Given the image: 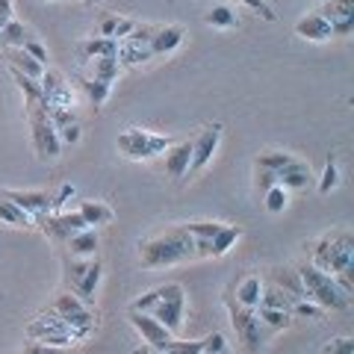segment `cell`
Segmentation results:
<instances>
[{
	"label": "cell",
	"instance_id": "obj_1",
	"mask_svg": "<svg viewBox=\"0 0 354 354\" xmlns=\"http://www.w3.org/2000/svg\"><path fill=\"white\" fill-rule=\"evenodd\" d=\"M195 239L186 234L183 225L169 227L165 234L145 239L139 245V260L145 269H160V266H174V263H186L195 260Z\"/></svg>",
	"mask_w": 354,
	"mask_h": 354
},
{
	"label": "cell",
	"instance_id": "obj_2",
	"mask_svg": "<svg viewBox=\"0 0 354 354\" xmlns=\"http://www.w3.org/2000/svg\"><path fill=\"white\" fill-rule=\"evenodd\" d=\"M313 266L328 274H354V236L346 230L325 234L313 248Z\"/></svg>",
	"mask_w": 354,
	"mask_h": 354
},
{
	"label": "cell",
	"instance_id": "obj_3",
	"mask_svg": "<svg viewBox=\"0 0 354 354\" xmlns=\"http://www.w3.org/2000/svg\"><path fill=\"white\" fill-rule=\"evenodd\" d=\"M298 278H301V286H304V298H307V301L319 304L322 310H348L351 298L337 286L334 274H328V272H322V269H316V266L310 263V266H301V269H298Z\"/></svg>",
	"mask_w": 354,
	"mask_h": 354
},
{
	"label": "cell",
	"instance_id": "obj_4",
	"mask_svg": "<svg viewBox=\"0 0 354 354\" xmlns=\"http://www.w3.org/2000/svg\"><path fill=\"white\" fill-rule=\"evenodd\" d=\"M27 115H30V130H32V145H36V153L41 160H57L62 151V142L53 130L48 109L41 104H27Z\"/></svg>",
	"mask_w": 354,
	"mask_h": 354
},
{
	"label": "cell",
	"instance_id": "obj_5",
	"mask_svg": "<svg viewBox=\"0 0 354 354\" xmlns=\"http://www.w3.org/2000/svg\"><path fill=\"white\" fill-rule=\"evenodd\" d=\"M171 142L169 136H157V133H145V130H127L118 136V151L130 160H151L157 153H165Z\"/></svg>",
	"mask_w": 354,
	"mask_h": 354
},
{
	"label": "cell",
	"instance_id": "obj_6",
	"mask_svg": "<svg viewBox=\"0 0 354 354\" xmlns=\"http://www.w3.org/2000/svg\"><path fill=\"white\" fill-rule=\"evenodd\" d=\"M227 310H230V322H234L236 334L248 346V351H260L263 339H266V330H269V328H266L257 319V310H248V307L236 304L230 295H227Z\"/></svg>",
	"mask_w": 354,
	"mask_h": 354
},
{
	"label": "cell",
	"instance_id": "obj_7",
	"mask_svg": "<svg viewBox=\"0 0 354 354\" xmlns=\"http://www.w3.org/2000/svg\"><path fill=\"white\" fill-rule=\"evenodd\" d=\"M27 337L32 339V342H44V346H59V348H68L71 346V330H68V325L62 322V319L53 313H41V316H36L32 322L27 325Z\"/></svg>",
	"mask_w": 354,
	"mask_h": 354
},
{
	"label": "cell",
	"instance_id": "obj_8",
	"mask_svg": "<svg viewBox=\"0 0 354 354\" xmlns=\"http://www.w3.org/2000/svg\"><path fill=\"white\" fill-rule=\"evenodd\" d=\"M183 307H186V295H183V286L180 283H165L162 286V298L153 304L151 316L165 328V330H174L183 325Z\"/></svg>",
	"mask_w": 354,
	"mask_h": 354
},
{
	"label": "cell",
	"instance_id": "obj_9",
	"mask_svg": "<svg viewBox=\"0 0 354 354\" xmlns=\"http://www.w3.org/2000/svg\"><path fill=\"white\" fill-rule=\"evenodd\" d=\"M127 319H130V325L139 330L142 342H145V346H151V348H157V351H162V348L174 339L171 330H165L151 313H139V310H130Z\"/></svg>",
	"mask_w": 354,
	"mask_h": 354
},
{
	"label": "cell",
	"instance_id": "obj_10",
	"mask_svg": "<svg viewBox=\"0 0 354 354\" xmlns=\"http://www.w3.org/2000/svg\"><path fill=\"white\" fill-rule=\"evenodd\" d=\"M39 221H41L44 234H48L50 239H57V242H68L74 234H80V230L88 227L80 213H48Z\"/></svg>",
	"mask_w": 354,
	"mask_h": 354
},
{
	"label": "cell",
	"instance_id": "obj_11",
	"mask_svg": "<svg viewBox=\"0 0 354 354\" xmlns=\"http://www.w3.org/2000/svg\"><path fill=\"white\" fill-rule=\"evenodd\" d=\"M39 83H41V106L48 113L71 106V88L65 86V77L59 71H44Z\"/></svg>",
	"mask_w": 354,
	"mask_h": 354
},
{
	"label": "cell",
	"instance_id": "obj_12",
	"mask_svg": "<svg viewBox=\"0 0 354 354\" xmlns=\"http://www.w3.org/2000/svg\"><path fill=\"white\" fill-rule=\"evenodd\" d=\"M316 15H322L334 36H348L354 30V0H328L325 6L316 9Z\"/></svg>",
	"mask_w": 354,
	"mask_h": 354
},
{
	"label": "cell",
	"instance_id": "obj_13",
	"mask_svg": "<svg viewBox=\"0 0 354 354\" xmlns=\"http://www.w3.org/2000/svg\"><path fill=\"white\" fill-rule=\"evenodd\" d=\"M0 198L12 201L15 207H21L30 218H44L48 213H53V198L48 192H21V189H3Z\"/></svg>",
	"mask_w": 354,
	"mask_h": 354
},
{
	"label": "cell",
	"instance_id": "obj_14",
	"mask_svg": "<svg viewBox=\"0 0 354 354\" xmlns=\"http://www.w3.org/2000/svg\"><path fill=\"white\" fill-rule=\"evenodd\" d=\"M218 142H221V124H209L207 130H201V136L192 142V162H189V171H201L204 165L213 160Z\"/></svg>",
	"mask_w": 354,
	"mask_h": 354
},
{
	"label": "cell",
	"instance_id": "obj_15",
	"mask_svg": "<svg viewBox=\"0 0 354 354\" xmlns=\"http://www.w3.org/2000/svg\"><path fill=\"white\" fill-rule=\"evenodd\" d=\"M101 278H104V266H101V260H88V269L80 274V281H77L71 290H74V295L80 298V301L88 307V304H95V292H97V286H101Z\"/></svg>",
	"mask_w": 354,
	"mask_h": 354
},
{
	"label": "cell",
	"instance_id": "obj_16",
	"mask_svg": "<svg viewBox=\"0 0 354 354\" xmlns=\"http://www.w3.org/2000/svg\"><path fill=\"white\" fill-rule=\"evenodd\" d=\"M183 27H157V32H153V39L148 44L151 57H165V53L177 50L183 44Z\"/></svg>",
	"mask_w": 354,
	"mask_h": 354
},
{
	"label": "cell",
	"instance_id": "obj_17",
	"mask_svg": "<svg viewBox=\"0 0 354 354\" xmlns=\"http://www.w3.org/2000/svg\"><path fill=\"white\" fill-rule=\"evenodd\" d=\"M189 162H192V142L165 148V171H169V177H183L189 171Z\"/></svg>",
	"mask_w": 354,
	"mask_h": 354
},
{
	"label": "cell",
	"instance_id": "obj_18",
	"mask_svg": "<svg viewBox=\"0 0 354 354\" xmlns=\"http://www.w3.org/2000/svg\"><path fill=\"white\" fill-rule=\"evenodd\" d=\"M118 53V39H104V36H95V39H86L77 44V57L80 59H101V57H115Z\"/></svg>",
	"mask_w": 354,
	"mask_h": 354
},
{
	"label": "cell",
	"instance_id": "obj_19",
	"mask_svg": "<svg viewBox=\"0 0 354 354\" xmlns=\"http://www.w3.org/2000/svg\"><path fill=\"white\" fill-rule=\"evenodd\" d=\"M295 36H301V39H307V41H328L334 32H330V24L322 18V15H307V18H301L295 24Z\"/></svg>",
	"mask_w": 354,
	"mask_h": 354
},
{
	"label": "cell",
	"instance_id": "obj_20",
	"mask_svg": "<svg viewBox=\"0 0 354 354\" xmlns=\"http://www.w3.org/2000/svg\"><path fill=\"white\" fill-rule=\"evenodd\" d=\"M6 62H9V68L27 74V77H32V80H41V74L48 71L44 65H39L36 59H32L24 48H6Z\"/></svg>",
	"mask_w": 354,
	"mask_h": 354
},
{
	"label": "cell",
	"instance_id": "obj_21",
	"mask_svg": "<svg viewBox=\"0 0 354 354\" xmlns=\"http://www.w3.org/2000/svg\"><path fill=\"white\" fill-rule=\"evenodd\" d=\"M274 177H278V186H283V189H304L307 180H310V171H307V165L301 160H292Z\"/></svg>",
	"mask_w": 354,
	"mask_h": 354
},
{
	"label": "cell",
	"instance_id": "obj_22",
	"mask_svg": "<svg viewBox=\"0 0 354 354\" xmlns=\"http://www.w3.org/2000/svg\"><path fill=\"white\" fill-rule=\"evenodd\" d=\"M97 230L95 227H86L80 230V234H74L68 239V251H71V257H95V251H97Z\"/></svg>",
	"mask_w": 354,
	"mask_h": 354
},
{
	"label": "cell",
	"instance_id": "obj_23",
	"mask_svg": "<svg viewBox=\"0 0 354 354\" xmlns=\"http://www.w3.org/2000/svg\"><path fill=\"white\" fill-rule=\"evenodd\" d=\"M239 236H242V227H236V225H221L218 234L209 239V257H221V254H227L230 248L236 245Z\"/></svg>",
	"mask_w": 354,
	"mask_h": 354
},
{
	"label": "cell",
	"instance_id": "obj_24",
	"mask_svg": "<svg viewBox=\"0 0 354 354\" xmlns=\"http://www.w3.org/2000/svg\"><path fill=\"white\" fill-rule=\"evenodd\" d=\"M260 295H263V283H260L257 274H248V278L236 286V304L248 307V310H257Z\"/></svg>",
	"mask_w": 354,
	"mask_h": 354
},
{
	"label": "cell",
	"instance_id": "obj_25",
	"mask_svg": "<svg viewBox=\"0 0 354 354\" xmlns=\"http://www.w3.org/2000/svg\"><path fill=\"white\" fill-rule=\"evenodd\" d=\"M77 213L83 216V221L88 227H97V225H109L113 221V209H109L106 204H101V201H83L80 204V209Z\"/></svg>",
	"mask_w": 354,
	"mask_h": 354
},
{
	"label": "cell",
	"instance_id": "obj_26",
	"mask_svg": "<svg viewBox=\"0 0 354 354\" xmlns=\"http://www.w3.org/2000/svg\"><path fill=\"white\" fill-rule=\"evenodd\" d=\"M133 27H136V21L118 18V15H106V18L101 21V36H104V39H121V41H124L130 32H133Z\"/></svg>",
	"mask_w": 354,
	"mask_h": 354
},
{
	"label": "cell",
	"instance_id": "obj_27",
	"mask_svg": "<svg viewBox=\"0 0 354 354\" xmlns=\"http://www.w3.org/2000/svg\"><path fill=\"white\" fill-rule=\"evenodd\" d=\"M30 39V32H27V27L21 24V21H6L3 27H0V44L3 48H24V41Z\"/></svg>",
	"mask_w": 354,
	"mask_h": 354
},
{
	"label": "cell",
	"instance_id": "obj_28",
	"mask_svg": "<svg viewBox=\"0 0 354 354\" xmlns=\"http://www.w3.org/2000/svg\"><path fill=\"white\" fill-rule=\"evenodd\" d=\"M80 86L86 97L92 101V106H104L109 92H113V83H104V80H95V77H80Z\"/></svg>",
	"mask_w": 354,
	"mask_h": 354
},
{
	"label": "cell",
	"instance_id": "obj_29",
	"mask_svg": "<svg viewBox=\"0 0 354 354\" xmlns=\"http://www.w3.org/2000/svg\"><path fill=\"white\" fill-rule=\"evenodd\" d=\"M274 283H278V290H283L286 295L292 298V301L304 298V286H301V278H298V272L278 269V272H274Z\"/></svg>",
	"mask_w": 354,
	"mask_h": 354
},
{
	"label": "cell",
	"instance_id": "obj_30",
	"mask_svg": "<svg viewBox=\"0 0 354 354\" xmlns=\"http://www.w3.org/2000/svg\"><path fill=\"white\" fill-rule=\"evenodd\" d=\"M118 65H139V62H148L153 59L148 48H139V44H130V41H118V53H115Z\"/></svg>",
	"mask_w": 354,
	"mask_h": 354
},
{
	"label": "cell",
	"instance_id": "obj_31",
	"mask_svg": "<svg viewBox=\"0 0 354 354\" xmlns=\"http://www.w3.org/2000/svg\"><path fill=\"white\" fill-rule=\"evenodd\" d=\"M0 221L3 225H12V227H30L32 218L24 213L21 207H15L12 201H6V198H0Z\"/></svg>",
	"mask_w": 354,
	"mask_h": 354
},
{
	"label": "cell",
	"instance_id": "obj_32",
	"mask_svg": "<svg viewBox=\"0 0 354 354\" xmlns=\"http://www.w3.org/2000/svg\"><path fill=\"white\" fill-rule=\"evenodd\" d=\"M9 74H12L15 86L21 88V92H24V101H27V104H41V83H39V80H32V77L21 74V71H15V68H9Z\"/></svg>",
	"mask_w": 354,
	"mask_h": 354
},
{
	"label": "cell",
	"instance_id": "obj_33",
	"mask_svg": "<svg viewBox=\"0 0 354 354\" xmlns=\"http://www.w3.org/2000/svg\"><path fill=\"white\" fill-rule=\"evenodd\" d=\"M257 319L269 330H283V328H290V322H292V316L286 313V310H269V307H257Z\"/></svg>",
	"mask_w": 354,
	"mask_h": 354
},
{
	"label": "cell",
	"instance_id": "obj_34",
	"mask_svg": "<svg viewBox=\"0 0 354 354\" xmlns=\"http://www.w3.org/2000/svg\"><path fill=\"white\" fill-rule=\"evenodd\" d=\"M92 62H95V68H92V77H95V80H104V83L118 80L121 65H118L115 57H101V59H92Z\"/></svg>",
	"mask_w": 354,
	"mask_h": 354
},
{
	"label": "cell",
	"instance_id": "obj_35",
	"mask_svg": "<svg viewBox=\"0 0 354 354\" xmlns=\"http://www.w3.org/2000/svg\"><path fill=\"white\" fill-rule=\"evenodd\" d=\"M257 307H269V310H286L290 313V307H292V298L286 295L283 290H278V286H272V290H266L260 295V304Z\"/></svg>",
	"mask_w": 354,
	"mask_h": 354
},
{
	"label": "cell",
	"instance_id": "obj_36",
	"mask_svg": "<svg viewBox=\"0 0 354 354\" xmlns=\"http://www.w3.org/2000/svg\"><path fill=\"white\" fill-rule=\"evenodd\" d=\"M295 157L292 153H281V151H269V153H260V160H257V169H266V171H274L278 174L281 169H286Z\"/></svg>",
	"mask_w": 354,
	"mask_h": 354
},
{
	"label": "cell",
	"instance_id": "obj_37",
	"mask_svg": "<svg viewBox=\"0 0 354 354\" xmlns=\"http://www.w3.org/2000/svg\"><path fill=\"white\" fill-rule=\"evenodd\" d=\"M204 21L209 27H236V12L234 9H227V6H213L204 15Z\"/></svg>",
	"mask_w": 354,
	"mask_h": 354
},
{
	"label": "cell",
	"instance_id": "obj_38",
	"mask_svg": "<svg viewBox=\"0 0 354 354\" xmlns=\"http://www.w3.org/2000/svg\"><path fill=\"white\" fill-rule=\"evenodd\" d=\"M290 316L307 319V322H319V319H322V307L307 301V298H298V301H292V307H290Z\"/></svg>",
	"mask_w": 354,
	"mask_h": 354
},
{
	"label": "cell",
	"instance_id": "obj_39",
	"mask_svg": "<svg viewBox=\"0 0 354 354\" xmlns=\"http://www.w3.org/2000/svg\"><path fill=\"white\" fill-rule=\"evenodd\" d=\"M183 230L192 239H213L221 230V225H218V221H189V225H183Z\"/></svg>",
	"mask_w": 354,
	"mask_h": 354
},
{
	"label": "cell",
	"instance_id": "obj_40",
	"mask_svg": "<svg viewBox=\"0 0 354 354\" xmlns=\"http://www.w3.org/2000/svg\"><path fill=\"white\" fill-rule=\"evenodd\" d=\"M204 351V339H171L162 348V354H201Z\"/></svg>",
	"mask_w": 354,
	"mask_h": 354
},
{
	"label": "cell",
	"instance_id": "obj_41",
	"mask_svg": "<svg viewBox=\"0 0 354 354\" xmlns=\"http://www.w3.org/2000/svg\"><path fill=\"white\" fill-rule=\"evenodd\" d=\"M263 195H266V209H269V213H283L286 201H290V198H286V189L278 183H274L272 189H266Z\"/></svg>",
	"mask_w": 354,
	"mask_h": 354
},
{
	"label": "cell",
	"instance_id": "obj_42",
	"mask_svg": "<svg viewBox=\"0 0 354 354\" xmlns=\"http://www.w3.org/2000/svg\"><path fill=\"white\" fill-rule=\"evenodd\" d=\"M337 180H339V169H337L334 157H328V162H325V171H322V180H319V192L328 195V192L337 186Z\"/></svg>",
	"mask_w": 354,
	"mask_h": 354
},
{
	"label": "cell",
	"instance_id": "obj_43",
	"mask_svg": "<svg viewBox=\"0 0 354 354\" xmlns=\"http://www.w3.org/2000/svg\"><path fill=\"white\" fill-rule=\"evenodd\" d=\"M153 32H157V27H153V24H136V27H133V32H130V36H127L124 41L139 44V48H148L151 39H153Z\"/></svg>",
	"mask_w": 354,
	"mask_h": 354
},
{
	"label": "cell",
	"instance_id": "obj_44",
	"mask_svg": "<svg viewBox=\"0 0 354 354\" xmlns=\"http://www.w3.org/2000/svg\"><path fill=\"white\" fill-rule=\"evenodd\" d=\"M80 307H86L80 298H77L74 292H65V295H59L57 301H53V313H57V316H65V313H74V310H80Z\"/></svg>",
	"mask_w": 354,
	"mask_h": 354
},
{
	"label": "cell",
	"instance_id": "obj_45",
	"mask_svg": "<svg viewBox=\"0 0 354 354\" xmlns=\"http://www.w3.org/2000/svg\"><path fill=\"white\" fill-rule=\"evenodd\" d=\"M160 298H162V286H157V290H151V292H145V295H139L136 301L130 304V310H139V313H151L153 304H157Z\"/></svg>",
	"mask_w": 354,
	"mask_h": 354
},
{
	"label": "cell",
	"instance_id": "obj_46",
	"mask_svg": "<svg viewBox=\"0 0 354 354\" xmlns=\"http://www.w3.org/2000/svg\"><path fill=\"white\" fill-rule=\"evenodd\" d=\"M322 354H354V339H351V337H339V339H330L328 346L322 348Z\"/></svg>",
	"mask_w": 354,
	"mask_h": 354
},
{
	"label": "cell",
	"instance_id": "obj_47",
	"mask_svg": "<svg viewBox=\"0 0 354 354\" xmlns=\"http://www.w3.org/2000/svg\"><path fill=\"white\" fill-rule=\"evenodd\" d=\"M24 50H27L30 57L36 59L39 65H44V68H48V48H44L41 41H36V39H27V41H24Z\"/></svg>",
	"mask_w": 354,
	"mask_h": 354
},
{
	"label": "cell",
	"instance_id": "obj_48",
	"mask_svg": "<svg viewBox=\"0 0 354 354\" xmlns=\"http://www.w3.org/2000/svg\"><path fill=\"white\" fill-rule=\"evenodd\" d=\"M218 351H227V342H225V334H207L204 337V351L201 354H218Z\"/></svg>",
	"mask_w": 354,
	"mask_h": 354
},
{
	"label": "cell",
	"instance_id": "obj_49",
	"mask_svg": "<svg viewBox=\"0 0 354 354\" xmlns=\"http://www.w3.org/2000/svg\"><path fill=\"white\" fill-rule=\"evenodd\" d=\"M239 3H245L248 9H254L263 21H278V15H274V9L266 3V0H239Z\"/></svg>",
	"mask_w": 354,
	"mask_h": 354
},
{
	"label": "cell",
	"instance_id": "obj_50",
	"mask_svg": "<svg viewBox=\"0 0 354 354\" xmlns=\"http://www.w3.org/2000/svg\"><path fill=\"white\" fill-rule=\"evenodd\" d=\"M57 136H59L62 145H77V142H80V124L62 127V130H57Z\"/></svg>",
	"mask_w": 354,
	"mask_h": 354
},
{
	"label": "cell",
	"instance_id": "obj_51",
	"mask_svg": "<svg viewBox=\"0 0 354 354\" xmlns=\"http://www.w3.org/2000/svg\"><path fill=\"white\" fill-rule=\"evenodd\" d=\"M24 354H71V351L59 348V346H44V342H30L24 348Z\"/></svg>",
	"mask_w": 354,
	"mask_h": 354
},
{
	"label": "cell",
	"instance_id": "obj_52",
	"mask_svg": "<svg viewBox=\"0 0 354 354\" xmlns=\"http://www.w3.org/2000/svg\"><path fill=\"white\" fill-rule=\"evenodd\" d=\"M278 183V177H274V171H266V169H257V186H260V192L266 189H272V186Z\"/></svg>",
	"mask_w": 354,
	"mask_h": 354
},
{
	"label": "cell",
	"instance_id": "obj_53",
	"mask_svg": "<svg viewBox=\"0 0 354 354\" xmlns=\"http://www.w3.org/2000/svg\"><path fill=\"white\" fill-rule=\"evenodd\" d=\"M71 195H74V186H68V183H65V186H62V189H59V195H57V198H53V209H59V207H62L65 201H68V198H71Z\"/></svg>",
	"mask_w": 354,
	"mask_h": 354
},
{
	"label": "cell",
	"instance_id": "obj_54",
	"mask_svg": "<svg viewBox=\"0 0 354 354\" xmlns=\"http://www.w3.org/2000/svg\"><path fill=\"white\" fill-rule=\"evenodd\" d=\"M12 21V0H0V27Z\"/></svg>",
	"mask_w": 354,
	"mask_h": 354
},
{
	"label": "cell",
	"instance_id": "obj_55",
	"mask_svg": "<svg viewBox=\"0 0 354 354\" xmlns=\"http://www.w3.org/2000/svg\"><path fill=\"white\" fill-rule=\"evenodd\" d=\"M133 354H162V351H157V348H151V346H142V348H136Z\"/></svg>",
	"mask_w": 354,
	"mask_h": 354
},
{
	"label": "cell",
	"instance_id": "obj_56",
	"mask_svg": "<svg viewBox=\"0 0 354 354\" xmlns=\"http://www.w3.org/2000/svg\"><path fill=\"white\" fill-rule=\"evenodd\" d=\"M218 354H227V351H218Z\"/></svg>",
	"mask_w": 354,
	"mask_h": 354
}]
</instances>
